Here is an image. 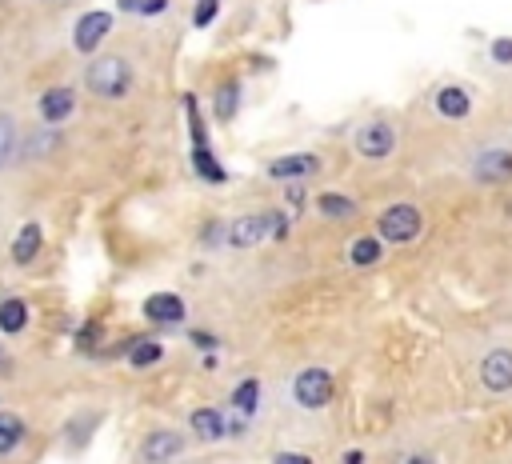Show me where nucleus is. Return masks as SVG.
<instances>
[{
  "label": "nucleus",
  "mask_w": 512,
  "mask_h": 464,
  "mask_svg": "<svg viewBox=\"0 0 512 464\" xmlns=\"http://www.w3.org/2000/svg\"><path fill=\"white\" fill-rule=\"evenodd\" d=\"M420 228H424V216H420V208L408 204V200L388 204V208L380 212V220H376V236H380L384 244H412V240L420 236Z\"/></svg>",
  "instance_id": "f03ea898"
},
{
  "label": "nucleus",
  "mask_w": 512,
  "mask_h": 464,
  "mask_svg": "<svg viewBox=\"0 0 512 464\" xmlns=\"http://www.w3.org/2000/svg\"><path fill=\"white\" fill-rule=\"evenodd\" d=\"M184 456V436L172 432V428H152L144 440H140V460L144 464H172Z\"/></svg>",
  "instance_id": "0eeeda50"
},
{
  "label": "nucleus",
  "mask_w": 512,
  "mask_h": 464,
  "mask_svg": "<svg viewBox=\"0 0 512 464\" xmlns=\"http://www.w3.org/2000/svg\"><path fill=\"white\" fill-rule=\"evenodd\" d=\"M352 148H356V156H364V160H384V156L396 152V128H392L388 120H368V124L356 128Z\"/></svg>",
  "instance_id": "20e7f679"
},
{
  "label": "nucleus",
  "mask_w": 512,
  "mask_h": 464,
  "mask_svg": "<svg viewBox=\"0 0 512 464\" xmlns=\"http://www.w3.org/2000/svg\"><path fill=\"white\" fill-rule=\"evenodd\" d=\"M108 32H112V12H108V8H92V12H84V16L76 20V28H72V48H76V52H96V48L108 40Z\"/></svg>",
  "instance_id": "39448f33"
},
{
  "label": "nucleus",
  "mask_w": 512,
  "mask_h": 464,
  "mask_svg": "<svg viewBox=\"0 0 512 464\" xmlns=\"http://www.w3.org/2000/svg\"><path fill=\"white\" fill-rule=\"evenodd\" d=\"M480 384L488 392H508L512 388V348H492L480 360Z\"/></svg>",
  "instance_id": "6e6552de"
},
{
  "label": "nucleus",
  "mask_w": 512,
  "mask_h": 464,
  "mask_svg": "<svg viewBox=\"0 0 512 464\" xmlns=\"http://www.w3.org/2000/svg\"><path fill=\"white\" fill-rule=\"evenodd\" d=\"M16 156V124L8 116H0V168Z\"/></svg>",
  "instance_id": "b1692460"
},
{
  "label": "nucleus",
  "mask_w": 512,
  "mask_h": 464,
  "mask_svg": "<svg viewBox=\"0 0 512 464\" xmlns=\"http://www.w3.org/2000/svg\"><path fill=\"white\" fill-rule=\"evenodd\" d=\"M492 60H496V64H512V36H500V40L492 44Z\"/></svg>",
  "instance_id": "c85d7f7f"
},
{
  "label": "nucleus",
  "mask_w": 512,
  "mask_h": 464,
  "mask_svg": "<svg viewBox=\"0 0 512 464\" xmlns=\"http://www.w3.org/2000/svg\"><path fill=\"white\" fill-rule=\"evenodd\" d=\"M188 424H192V432H196L200 440H220V436H224V416H220L216 408H196V412L188 416Z\"/></svg>",
  "instance_id": "a211bd4d"
},
{
  "label": "nucleus",
  "mask_w": 512,
  "mask_h": 464,
  "mask_svg": "<svg viewBox=\"0 0 512 464\" xmlns=\"http://www.w3.org/2000/svg\"><path fill=\"white\" fill-rule=\"evenodd\" d=\"M236 108H240V80H224L216 88V96H212V112H216V120L228 124L236 116Z\"/></svg>",
  "instance_id": "f3484780"
},
{
  "label": "nucleus",
  "mask_w": 512,
  "mask_h": 464,
  "mask_svg": "<svg viewBox=\"0 0 512 464\" xmlns=\"http://www.w3.org/2000/svg\"><path fill=\"white\" fill-rule=\"evenodd\" d=\"M40 244H44V232H40V224H24L16 236H12V264H32L36 260V252H40Z\"/></svg>",
  "instance_id": "4468645a"
},
{
  "label": "nucleus",
  "mask_w": 512,
  "mask_h": 464,
  "mask_svg": "<svg viewBox=\"0 0 512 464\" xmlns=\"http://www.w3.org/2000/svg\"><path fill=\"white\" fill-rule=\"evenodd\" d=\"M184 112H188L192 144H196V148H208V144H204V124H200V104H196V96H184Z\"/></svg>",
  "instance_id": "393cba45"
},
{
  "label": "nucleus",
  "mask_w": 512,
  "mask_h": 464,
  "mask_svg": "<svg viewBox=\"0 0 512 464\" xmlns=\"http://www.w3.org/2000/svg\"><path fill=\"white\" fill-rule=\"evenodd\" d=\"M432 108H436L444 120H464V116L472 112V96H468V88H460V84H444V88H436Z\"/></svg>",
  "instance_id": "f8f14e48"
},
{
  "label": "nucleus",
  "mask_w": 512,
  "mask_h": 464,
  "mask_svg": "<svg viewBox=\"0 0 512 464\" xmlns=\"http://www.w3.org/2000/svg\"><path fill=\"white\" fill-rule=\"evenodd\" d=\"M192 164H196V176H204V180H228V172L220 168V160L208 152V148H192Z\"/></svg>",
  "instance_id": "5701e85b"
},
{
  "label": "nucleus",
  "mask_w": 512,
  "mask_h": 464,
  "mask_svg": "<svg viewBox=\"0 0 512 464\" xmlns=\"http://www.w3.org/2000/svg\"><path fill=\"white\" fill-rule=\"evenodd\" d=\"M192 344H200V348H216V336H208V332H192Z\"/></svg>",
  "instance_id": "473e14b6"
},
{
  "label": "nucleus",
  "mask_w": 512,
  "mask_h": 464,
  "mask_svg": "<svg viewBox=\"0 0 512 464\" xmlns=\"http://www.w3.org/2000/svg\"><path fill=\"white\" fill-rule=\"evenodd\" d=\"M404 464H436V456L432 452H412V456H404Z\"/></svg>",
  "instance_id": "72a5a7b5"
},
{
  "label": "nucleus",
  "mask_w": 512,
  "mask_h": 464,
  "mask_svg": "<svg viewBox=\"0 0 512 464\" xmlns=\"http://www.w3.org/2000/svg\"><path fill=\"white\" fill-rule=\"evenodd\" d=\"M284 200H288V208H296V212H300V208L308 204V192H304V184H300V180H288V188H284Z\"/></svg>",
  "instance_id": "bb28decb"
},
{
  "label": "nucleus",
  "mask_w": 512,
  "mask_h": 464,
  "mask_svg": "<svg viewBox=\"0 0 512 464\" xmlns=\"http://www.w3.org/2000/svg\"><path fill=\"white\" fill-rule=\"evenodd\" d=\"M264 220H268V236L272 240H284L288 236V216L284 212H264Z\"/></svg>",
  "instance_id": "cd10ccee"
},
{
  "label": "nucleus",
  "mask_w": 512,
  "mask_h": 464,
  "mask_svg": "<svg viewBox=\"0 0 512 464\" xmlns=\"http://www.w3.org/2000/svg\"><path fill=\"white\" fill-rule=\"evenodd\" d=\"M332 396H336V376L328 368H316L312 364V368H300L292 376V400L300 408H328Z\"/></svg>",
  "instance_id": "7ed1b4c3"
},
{
  "label": "nucleus",
  "mask_w": 512,
  "mask_h": 464,
  "mask_svg": "<svg viewBox=\"0 0 512 464\" xmlns=\"http://www.w3.org/2000/svg\"><path fill=\"white\" fill-rule=\"evenodd\" d=\"M216 12H220V0H196V12H192V24H196V28H208V24L216 20Z\"/></svg>",
  "instance_id": "a878e982"
},
{
  "label": "nucleus",
  "mask_w": 512,
  "mask_h": 464,
  "mask_svg": "<svg viewBox=\"0 0 512 464\" xmlns=\"http://www.w3.org/2000/svg\"><path fill=\"white\" fill-rule=\"evenodd\" d=\"M36 112H40V120H48V124H60V120H68V116L76 112V92H72V88H64V84H56V88L40 92V100H36Z\"/></svg>",
  "instance_id": "9d476101"
},
{
  "label": "nucleus",
  "mask_w": 512,
  "mask_h": 464,
  "mask_svg": "<svg viewBox=\"0 0 512 464\" xmlns=\"http://www.w3.org/2000/svg\"><path fill=\"white\" fill-rule=\"evenodd\" d=\"M24 328H28V304H24L20 296L0 300V332L16 336V332H24Z\"/></svg>",
  "instance_id": "dca6fc26"
},
{
  "label": "nucleus",
  "mask_w": 512,
  "mask_h": 464,
  "mask_svg": "<svg viewBox=\"0 0 512 464\" xmlns=\"http://www.w3.org/2000/svg\"><path fill=\"white\" fill-rule=\"evenodd\" d=\"M472 176H476L480 184H504V180H512V152H508V148L480 152L476 164H472Z\"/></svg>",
  "instance_id": "1a4fd4ad"
},
{
  "label": "nucleus",
  "mask_w": 512,
  "mask_h": 464,
  "mask_svg": "<svg viewBox=\"0 0 512 464\" xmlns=\"http://www.w3.org/2000/svg\"><path fill=\"white\" fill-rule=\"evenodd\" d=\"M232 404H236V412L240 416H252L256 412V404H260V380H240L236 388H232Z\"/></svg>",
  "instance_id": "412c9836"
},
{
  "label": "nucleus",
  "mask_w": 512,
  "mask_h": 464,
  "mask_svg": "<svg viewBox=\"0 0 512 464\" xmlns=\"http://www.w3.org/2000/svg\"><path fill=\"white\" fill-rule=\"evenodd\" d=\"M340 464H364V452H360V448H348V452H344V460H340Z\"/></svg>",
  "instance_id": "c9c22d12"
},
{
  "label": "nucleus",
  "mask_w": 512,
  "mask_h": 464,
  "mask_svg": "<svg viewBox=\"0 0 512 464\" xmlns=\"http://www.w3.org/2000/svg\"><path fill=\"white\" fill-rule=\"evenodd\" d=\"M264 236H268V220H264V212H252V216L232 220L224 240H228L232 248H252V244H260Z\"/></svg>",
  "instance_id": "ddd939ff"
},
{
  "label": "nucleus",
  "mask_w": 512,
  "mask_h": 464,
  "mask_svg": "<svg viewBox=\"0 0 512 464\" xmlns=\"http://www.w3.org/2000/svg\"><path fill=\"white\" fill-rule=\"evenodd\" d=\"M96 336H100V328H96V324H84V332L76 336V348H92V344H96Z\"/></svg>",
  "instance_id": "7c9ffc66"
},
{
  "label": "nucleus",
  "mask_w": 512,
  "mask_h": 464,
  "mask_svg": "<svg viewBox=\"0 0 512 464\" xmlns=\"http://www.w3.org/2000/svg\"><path fill=\"white\" fill-rule=\"evenodd\" d=\"M24 420L16 416V412H0V456H8V452H16V444L24 440Z\"/></svg>",
  "instance_id": "aec40b11"
},
{
  "label": "nucleus",
  "mask_w": 512,
  "mask_h": 464,
  "mask_svg": "<svg viewBox=\"0 0 512 464\" xmlns=\"http://www.w3.org/2000/svg\"><path fill=\"white\" fill-rule=\"evenodd\" d=\"M272 464H312V456L308 452H276Z\"/></svg>",
  "instance_id": "c756f323"
},
{
  "label": "nucleus",
  "mask_w": 512,
  "mask_h": 464,
  "mask_svg": "<svg viewBox=\"0 0 512 464\" xmlns=\"http://www.w3.org/2000/svg\"><path fill=\"white\" fill-rule=\"evenodd\" d=\"M84 84H88L92 96L116 100V96H124V92L132 88V64H128L124 56H100V60L88 64Z\"/></svg>",
  "instance_id": "f257e3e1"
},
{
  "label": "nucleus",
  "mask_w": 512,
  "mask_h": 464,
  "mask_svg": "<svg viewBox=\"0 0 512 464\" xmlns=\"http://www.w3.org/2000/svg\"><path fill=\"white\" fill-rule=\"evenodd\" d=\"M160 356H164V348H160L156 340H132V344H128V360H132V368H152Z\"/></svg>",
  "instance_id": "4be33fe9"
},
{
  "label": "nucleus",
  "mask_w": 512,
  "mask_h": 464,
  "mask_svg": "<svg viewBox=\"0 0 512 464\" xmlns=\"http://www.w3.org/2000/svg\"><path fill=\"white\" fill-rule=\"evenodd\" d=\"M324 168V160L316 156V152H288V156H272L268 164H264V172L272 176V180H308V176H316Z\"/></svg>",
  "instance_id": "423d86ee"
},
{
  "label": "nucleus",
  "mask_w": 512,
  "mask_h": 464,
  "mask_svg": "<svg viewBox=\"0 0 512 464\" xmlns=\"http://www.w3.org/2000/svg\"><path fill=\"white\" fill-rule=\"evenodd\" d=\"M168 8V0H144V8H140V16H160Z\"/></svg>",
  "instance_id": "2f4dec72"
},
{
  "label": "nucleus",
  "mask_w": 512,
  "mask_h": 464,
  "mask_svg": "<svg viewBox=\"0 0 512 464\" xmlns=\"http://www.w3.org/2000/svg\"><path fill=\"white\" fill-rule=\"evenodd\" d=\"M380 256H384V240L380 236H356L348 244V264L352 268H372V264H380Z\"/></svg>",
  "instance_id": "2eb2a0df"
},
{
  "label": "nucleus",
  "mask_w": 512,
  "mask_h": 464,
  "mask_svg": "<svg viewBox=\"0 0 512 464\" xmlns=\"http://www.w3.org/2000/svg\"><path fill=\"white\" fill-rule=\"evenodd\" d=\"M316 208H320L328 220H348V216H356V200H348L344 192H324V196H316Z\"/></svg>",
  "instance_id": "6ab92c4d"
},
{
  "label": "nucleus",
  "mask_w": 512,
  "mask_h": 464,
  "mask_svg": "<svg viewBox=\"0 0 512 464\" xmlns=\"http://www.w3.org/2000/svg\"><path fill=\"white\" fill-rule=\"evenodd\" d=\"M140 312H144V320H152V324H180V320H184V300H180L176 292H152Z\"/></svg>",
  "instance_id": "9b49d317"
},
{
  "label": "nucleus",
  "mask_w": 512,
  "mask_h": 464,
  "mask_svg": "<svg viewBox=\"0 0 512 464\" xmlns=\"http://www.w3.org/2000/svg\"><path fill=\"white\" fill-rule=\"evenodd\" d=\"M116 8H124V12H136V16H140V8H144V0H116Z\"/></svg>",
  "instance_id": "f704fd0d"
}]
</instances>
